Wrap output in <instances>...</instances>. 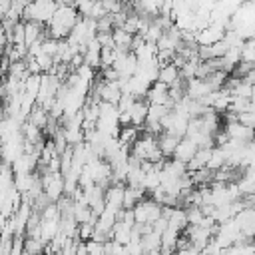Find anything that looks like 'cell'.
<instances>
[{
  "mask_svg": "<svg viewBox=\"0 0 255 255\" xmlns=\"http://www.w3.org/2000/svg\"><path fill=\"white\" fill-rule=\"evenodd\" d=\"M173 255H201V251H197L195 247H191V245H189V247H179Z\"/></svg>",
  "mask_w": 255,
  "mask_h": 255,
  "instance_id": "7402d4cb",
  "label": "cell"
},
{
  "mask_svg": "<svg viewBox=\"0 0 255 255\" xmlns=\"http://www.w3.org/2000/svg\"><path fill=\"white\" fill-rule=\"evenodd\" d=\"M84 245H86L88 255H106V243H104V241L90 239V241H86Z\"/></svg>",
  "mask_w": 255,
  "mask_h": 255,
  "instance_id": "44dd1931",
  "label": "cell"
},
{
  "mask_svg": "<svg viewBox=\"0 0 255 255\" xmlns=\"http://www.w3.org/2000/svg\"><path fill=\"white\" fill-rule=\"evenodd\" d=\"M58 10V4L52 0H38V2H28L26 12H24V22H38L48 26L50 20L54 18Z\"/></svg>",
  "mask_w": 255,
  "mask_h": 255,
  "instance_id": "5b68a950",
  "label": "cell"
},
{
  "mask_svg": "<svg viewBox=\"0 0 255 255\" xmlns=\"http://www.w3.org/2000/svg\"><path fill=\"white\" fill-rule=\"evenodd\" d=\"M197 151H199V147L189 137H181V141H179V145H177V149H175V153H173L171 159H177V161L189 165L193 161V157L197 155Z\"/></svg>",
  "mask_w": 255,
  "mask_h": 255,
  "instance_id": "7c38bea8",
  "label": "cell"
},
{
  "mask_svg": "<svg viewBox=\"0 0 255 255\" xmlns=\"http://www.w3.org/2000/svg\"><path fill=\"white\" fill-rule=\"evenodd\" d=\"M96 129L106 135V137H118L120 129H122V122H120V110L116 104H100V120Z\"/></svg>",
  "mask_w": 255,
  "mask_h": 255,
  "instance_id": "3957f363",
  "label": "cell"
},
{
  "mask_svg": "<svg viewBox=\"0 0 255 255\" xmlns=\"http://www.w3.org/2000/svg\"><path fill=\"white\" fill-rule=\"evenodd\" d=\"M143 189L141 187H133V185H126V195H124V209H133L143 197Z\"/></svg>",
  "mask_w": 255,
  "mask_h": 255,
  "instance_id": "ac0fdd59",
  "label": "cell"
},
{
  "mask_svg": "<svg viewBox=\"0 0 255 255\" xmlns=\"http://www.w3.org/2000/svg\"><path fill=\"white\" fill-rule=\"evenodd\" d=\"M124 195H126V183H112L106 189V207L124 211Z\"/></svg>",
  "mask_w": 255,
  "mask_h": 255,
  "instance_id": "30bf717a",
  "label": "cell"
},
{
  "mask_svg": "<svg viewBox=\"0 0 255 255\" xmlns=\"http://www.w3.org/2000/svg\"><path fill=\"white\" fill-rule=\"evenodd\" d=\"M233 219H235L243 239L245 241H255V207L241 209Z\"/></svg>",
  "mask_w": 255,
  "mask_h": 255,
  "instance_id": "52a82bcc",
  "label": "cell"
},
{
  "mask_svg": "<svg viewBox=\"0 0 255 255\" xmlns=\"http://www.w3.org/2000/svg\"><path fill=\"white\" fill-rule=\"evenodd\" d=\"M112 38H114V46H116L120 52H131L133 40H135L133 34L126 32L124 28H116V30L112 32Z\"/></svg>",
  "mask_w": 255,
  "mask_h": 255,
  "instance_id": "2e32d148",
  "label": "cell"
},
{
  "mask_svg": "<svg viewBox=\"0 0 255 255\" xmlns=\"http://www.w3.org/2000/svg\"><path fill=\"white\" fill-rule=\"evenodd\" d=\"M211 92H213V88H211V86L207 84V80H203V78H193V80L185 82V94H187V98H191V100L203 102Z\"/></svg>",
  "mask_w": 255,
  "mask_h": 255,
  "instance_id": "9c48e42d",
  "label": "cell"
},
{
  "mask_svg": "<svg viewBox=\"0 0 255 255\" xmlns=\"http://www.w3.org/2000/svg\"><path fill=\"white\" fill-rule=\"evenodd\" d=\"M131 155L135 159H139L141 163H163L165 157L159 149V143H157V135H151V133H141L139 139L135 141V145L131 147Z\"/></svg>",
  "mask_w": 255,
  "mask_h": 255,
  "instance_id": "7a4b0ae2",
  "label": "cell"
},
{
  "mask_svg": "<svg viewBox=\"0 0 255 255\" xmlns=\"http://www.w3.org/2000/svg\"><path fill=\"white\" fill-rule=\"evenodd\" d=\"M48 251V245L40 237H24V253L28 255H44Z\"/></svg>",
  "mask_w": 255,
  "mask_h": 255,
  "instance_id": "d6986e66",
  "label": "cell"
},
{
  "mask_svg": "<svg viewBox=\"0 0 255 255\" xmlns=\"http://www.w3.org/2000/svg\"><path fill=\"white\" fill-rule=\"evenodd\" d=\"M80 18L82 16H80L76 4H70V2L58 4V10H56L54 18L46 26V34L54 40H68V36L72 34V30L80 22Z\"/></svg>",
  "mask_w": 255,
  "mask_h": 255,
  "instance_id": "6da1fadb",
  "label": "cell"
},
{
  "mask_svg": "<svg viewBox=\"0 0 255 255\" xmlns=\"http://www.w3.org/2000/svg\"><path fill=\"white\" fill-rule=\"evenodd\" d=\"M141 241H143L145 251H155V249H161V233H159V231H155L153 227H147V229H145V233H143Z\"/></svg>",
  "mask_w": 255,
  "mask_h": 255,
  "instance_id": "ffe728a7",
  "label": "cell"
},
{
  "mask_svg": "<svg viewBox=\"0 0 255 255\" xmlns=\"http://www.w3.org/2000/svg\"><path fill=\"white\" fill-rule=\"evenodd\" d=\"M102 52H104V48H102V44L98 42V38L96 40H92L86 48H84V64L86 66H90V68H94V70H98V68H102Z\"/></svg>",
  "mask_w": 255,
  "mask_h": 255,
  "instance_id": "4fadbf2b",
  "label": "cell"
},
{
  "mask_svg": "<svg viewBox=\"0 0 255 255\" xmlns=\"http://www.w3.org/2000/svg\"><path fill=\"white\" fill-rule=\"evenodd\" d=\"M161 215H163V205H159L153 197H145L133 207V219L137 225L143 227H153L155 221L161 219Z\"/></svg>",
  "mask_w": 255,
  "mask_h": 255,
  "instance_id": "277c9868",
  "label": "cell"
},
{
  "mask_svg": "<svg viewBox=\"0 0 255 255\" xmlns=\"http://www.w3.org/2000/svg\"><path fill=\"white\" fill-rule=\"evenodd\" d=\"M143 255H161V249H155V251H145Z\"/></svg>",
  "mask_w": 255,
  "mask_h": 255,
  "instance_id": "603a6c76",
  "label": "cell"
},
{
  "mask_svg": "<svg viewBox=\"0 0 255 255\" xmlns=\"http://www.w3.org/2000/svg\"><path fill=\"white\" fill-rule=\"evenodd\" d=\"M179 141H181V137L171 135V133H165V131L161 135H157V143H159V149H161V153H163L165 159H171L173 157Z\"/></svg>",
  "mask_w": 255,
  "mask_h": 255,
  "instance_id": "9a60e30c",
  "label": "cell"
},
{
  "mask_svg": "<svg viewBox=\"0 0 255 255\" xmlns=\"http://www.w3.org/2000/svg\"><path fill=\"white\" fill-rule=\"evenodd\" d=\"M157 82L165 84L167 88L175 86L177 82H181V72H179V68H177V66H175L173 62H169V64H163V66H159Z\"/></svg>",
  "mask_w": 255,
  "mask_h": 255,
  "instance_id": "5bb4252c",
  "label": "cell"
},
{
  "mask_svg": "<svg viewBox=\"0 0 255 255\" xmlns=\"http://www.w3.org/2000/svg\"><path fill=\"white\" fill-rule=\"evenodd\" d=\"M137 58H135V54L133 52H120V56H118V60H116V64L112 66L118 74H120V78L124 80V78H131V76H135V72H137Z\"/></svg>",
  "mask_w": 255,
  "mask_h": 255,
  "instance_id": "ba28073f",
  "label": "cell"
},
{
  "mask_svg": "<svg viewBox=\"0 0 255 255\" xmlns=\"http://www.w3.org/2000/svg\"><path fill=\"white\" fill-rule=\"evenodd\" d=\"M223 131L227 133L229 139H235L243 145H249L255 137V129L247 128L245 124H241L239 120H233V122H223Z\"/></svg>",
  "mask_w": 255,
  "mask_h": 255,
  "instance_id": "8992f818",
  "label": "cell"
},
{
  "mask_svg": "<svg viewBox=\"0 0 255 255\" xmlns=\"http://www.w3.org/2000/svg\"><path fill=\"white\" fill-rule=\"evenodd\" d=\"M139 128H135V126H126V128H122L120 129V135H118V139H120V143L124 145V147H128V149H131L133 145H135V141L139 139Z\"/></svg>",
  "mask_w": 255,
  "mask_h": 255,
  "instance_id": "e0dca14e",
  "label": "cell"
},
{
  "mask_svg": "<svg viewBox=\"0 0 255 255\" xmlns=\"http://www.w3.org/2000/svg\"><path fill=\"white\" fill-rule=\"evenodd\" d=\"M145 102L149 106H171V102H169V88L165 84H161V82H155L149 88V92L145 96Z\"/></svg>",
  "mask_w": 255,
  "mask_h": 255,
  "instance_id": "8fae6325",
  "label": "cell"
}]
</instances>
